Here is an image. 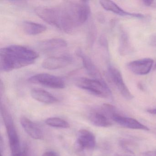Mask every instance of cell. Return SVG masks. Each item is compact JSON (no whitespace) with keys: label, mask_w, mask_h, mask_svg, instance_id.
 <instances>
[{"label":"cell","mask_w":156,"mask_h":156,"mask_svg":"<svg viewBox=\"0 0 156 156\" xmlns=\"http://www.w3.org/2000/svg\"><path fill=\"white\" fill-rule=\"evenodd\" d=\"M100 5L103 9L108 11L111 12L115 14L123 17H131L133 18L142 19L144 16L140 13H130L121 9L114 2L111 1H100Z\"/></svg>","instance_id":"12"},{"label":"cell","mask_w":156,"mask_h":156,"mask_svg":"<svg viewBox=\"0 0 156 156\" xmlns=\"http://www.w3.org/2000/svg\"><path fill=\"white\" fill-rule=\"evenodd\" d=\"M35 13L43 20L66 33L82 26L90 16L91 9L86 1H65L52 7L36 9Z\"/></svg>","instance_id":"1"},{"label":"cell","mask_w":156,"mask_h":156,"mask_svg":"<svg viewBox=\"0 0 156 156\" xmlns=\"http://www.w3.org/2000/svg\"><path fill=\"white\" fill-rule=\"evenodd\" d=\"M141 156H156V151L144 152L141 154Z\"/></svg>","instance_id":"25"},{"label":"cell","mask_w":156,"mask_h":156,"mask_svg":"<svg viewBox=\"0 0 156 156\" xmlns=\"http://www.w3.org/2000/svg\"><path fill=\"white\" fill-rule=\"evenodd\" d=\"M39 54L26 46L13 44L0 50V69L9 72L33 64L39 58Z\"/></svg>","instance_id":"2"},{"label":"cell","mask_w":156,"mask_h":156,"mask_svg":"<svg viewBox=\"0 0 156 156\" xmlns=\"http://www.w3.org/2000/svg\"><path fill=\"white\" fill-rule=\"evenodd\" d=\"M45 123L47 126L57 128L67 129L70 127L68 122L58 117L48 118L45 119Z\"/></svg>","instance_id":"18"},{"label":"cell","mask_w":156,"mask_h":156,"mask_svg":"<svg viewBox=\"0 0 156 156\" xmlns=\"http://www.w3.org/2000/svg\"><path fill=\"white\" fill-rule=\"evenodd\" d=\"M119 52L123 55L128 54L131 51V47L129 40L128 36L126 33L122 32L120 36Z\"/></svg>","instance_id":"19"},{"label":"cell","mask_w":156,"mask_h":156,"mask_svg":"<svg viewBox=\"0 0 156 156\" xmlns=\"http://www.w3.org/2000/svg\"><path fill=\"white\" fill-rule=\"evenodd\" d=\"M42 156H58V154L54 151H48L44 152Z\"/></svg>","instance_id":"24"},{"label":"cell","mask_w":156,"mask_h":156,"mask_svg":"<svg viewBox=\"0 0 156 156\" xmlns=\"http://www.w3.org/2000/svg\"><path fill=\"white\" fill-rule=\"evenodd\" d=\"M142 2L144 5L147 7H152L155 2L154 1H151V0H143Z\"/></svg>","instance_id":"23"},{"label":"cell","mask_w":156,"mask_h":156,"mask_svg":"<svg viewBox=\"0 0 156 156\" xmlns=\"http://www.w3.org/2000/svg\"><path fill=\"white\" fill-rule=\"evenodd\" d=\"M76 55L81 58L83 62V66L86 70L88 74L94 79L103 80L101 74L94 64L88 56L80 49H78L76 51Z\"/></svg>","instance_id":"11"},{"label":"cell","mask_w":156,"mask_h":156,"mask_svg":"<svg viewBox=\"0 0 156 156\" xmlns=\"http://www.w3.org/2000/svg\"><path fill=\"white\" fill-rule=\"evenodd\" d=\"M96 141L94 135L87 129H80L74 145L75 151L77 154L82 156L85 152L93 150L96 146Z\"/></svg>","instance_id":"6"},{"label":"cell","mask_w":156,"mask_h":156,"mask_svg":"<svg viewBox=\"0 0 156 156\" xmlns=\"http://www.w3.org/2000/svg\"><path fill=\"white\" fill-rule=\"evenodd\" d=\"M113 121L120 126L127 128L135 129L149 130V129L137 120L131 118L122 116L120 114L115 115L113 117Z\"/></svg>","instance_id":"15"},{"label":"cell","mask_w":156,"mask_h":156,"mask_svg":"<svg viewBox=\"0 0 156 156\" xmlns=\"http://www.w3.org/2000/svg\"><path fill=\"white\" fill-rule=\"evenodd\" d=\"M67 43L65 40L60 38H53L41 42L38 48L44 52H50L66 47Z\"/></svg>","instance_id":"14"},{"label":"cell","mask_w":156,"mask_h":156,"mask_svg":"<svg viewBox=\"0 0 156 156\" xmlns=\"http://www.w3.org/2000/svg\"><path fill=\"white\" fill-rule=\"evenodd\" d=\"M1 156H2V153H1Z\"/></svg>","instance_id":"29"},{"label":"cell","mask_w":156,"mask_h":156,"mask_svg":"<svg viewBox=\"0 0 156 156\" xmlns=\"http://www.w3.org/2000/svg\"><path fill=\"white\" fill-rule=\"evenodd\" d=\"M23 32L28 35H36L44 32L46 30V26L43 24L34 22L26 21L22 24Z\"/></svg>","instance_id":"17"},{"label":"cell","mask_w":156,"mask_h":156,"mask_svg":"<svg viewBox=\"0 0 156 156\" xmlns=\"http://www.w3.org/2000/svg\"><path fill=\"white\" fill-rule=\"evenodd\" d=\"M34 99L38 102L46 104H53L58 102V98L47 91L39 88H34L30 91Z\"/></svg>","instance_id":"16"},{"label":"cell","mask_w":156,"mask_h":156,"mask_svg":"<svg viewBox=\"0 0 156 156\" xmlns=\"http://www.w3.org/2000/svg\"><path fill=\"white\" fill-rule=\"evenodd\" d=\"M28 81L32 83L41 85L53 89H63L65 87L63 79L48 73H39L31 76Z\"/></svg>","instance_id":"7"},{"label":"cell","mask_w":156,"mask_h":156,"mask_svg":"<svg viewBox=\"0 0 156 156\" xmlns=\"http://www.w3.org/2000/svg\"><path fill=\"white\" fill-rule=\"evenodd\" d=\"M115 156H122L121 155H119V154H116L115 155Z\"/></svg>","instance_id":"28"},{"label":"cell","mask_w":156,"mask_h":156,"mask_svg":"<svg viewBox=\"0 0 156 156\" xmlns=\"http://www.w3.org/2000/svg\"><path fill=\"white\" fill-rule=\"evenodd\" d=\"M154 70H156V64H155V66H154Z\"/></svg>","instance_id":"27"},{"label":"cell","mask_w":156,"mask_h":156,"mask_svg":"<svg viewBox=\"0 0 156 156\" xmlns=\"http://www.w3.org/2000/svg\"><path fill=\"white\" fill-rule=\"evenodd\" d=\"M1 111L9 138L11 156L17 155L21 151L22 148L21 147L19 135L15 128L13 119L5 106L2 104L1 106Z\"/></svg>","instance_id":"5"},{"label":"cell","mask_w":156,"mask_h":156,"mask_svg":"<svg viewBox=\"0 0 156 156\" xmlns=\"http://www.w3.org/2000/svg\"><path fill=\"white\" fill-rule=\"evenodd\" d=\"M150 44L153 47H156V33L152 34L149 41Z\"/></svg>","instance_id":"21"},{"label":"cell","mask_w":156,"mask_h":156,"mask_svg":"<svg viewBox=\"0 0 156 156\" xmlns=\"http://www.w3.org/2000/svg\"><path fill=\"white\" fill-rule=\"evenodd\" d=\"M11 156H28V148L26 147H24L22 149L21 151L19 154Z\"/></svg>","instance_id":"22"},{"label":"cell","mask_w":156,"mask_h":156,"mask_svg":"<svg viewBox=\"0 0 156 156\" xmlns=\"http://www.w3.org/2000/svg\"><path fill=\"white\" fill-rule=\"evenodd\" d=\"M75 83L77 87L95 96L104 98L112 97L110 89L103 80L81 77L76 79Z\"/></svg>","instance_id":"4"},{"label":"cell","mask_w":156,"mask_h":156,"mask_svg":"<svg viewBox=\"0 0 156 156\" xmlns=\"http://www.w3.org/2000/svg\"><path fill=\"white\" fill-rule=\"evenodd\" d=\"M20 121L24 131L31 137L35 140H41L42 138L43 134L41 129L30 119L26 117L22 116Z\"/></svg>","instance_id":"13"},{"label":"cell","mask_w":156,"mask_h":156,"mask_svg":"<svg viewBox=\"0 0 156 156\" xmlns=\"http://www.w3.org/2000/svg\"><path fill=\"white\" fill-rule=\"evenodd\" d=\"M72 62L73 59L68 55L52 56L44 60L42 64V66L44 69L48 70H57L66 67Z\"/></svg>","instance_id":"10"},{"label":"cell","mask_w":156,"mask_h":156,"mask_svg":"<svg viewBox=\"0 0 156 156\" xmlns=\"http://www.w3.org/2000/svg\"><path fill=\"white\" fill-rule=\"evenodd\" d=\"M108 74L112 83L124 98L127 100H131L134 98L125 84L122 74L118 69L110 66L108 67Z\"/></svg>","instance_id":"8"},{"label":"cell","mask_w":156,"mask_h":156,"mask_svg":"<svg viewBox=\"0 0 156 156\" xmlns=\"http://www.w3.org/2000/svg\"><path fill=\"white\" fill-rule=\"evenodd\" d=\"M147 112L153 115H156V108H151L147 110Z\"/></svg>","instance_id":"26"},{"label":"cell","mask_w":156,"mask_h":156,"mask_svg":"<svg viewBox=\"0 0 156 156\" xmlns=\"http://www.w3.org/2000/svg\"><path fill=\"white\" fill-rule=\"evenodd\" d=\"M154 61L151 58H143L129 62L127 67L135 74L145 75L150 73Z\"/></svg>","instance_id":"9"},{"label":"cell","mask_w":156,"mask_h":156,"mask_svg":"<svg viewBox=\"0 0 156 156\" xmlns=\"http://www.w3.org/2000/svg\"><path fill=\"white\" fill-rule=\"evenodd\" d=\"M114 106L105 104L92 108L88 114V119L94 126L108 127L113 125V117L119 114Z\"/></svg>","instance_id":"3"},{"label":"cell","mask_w":156,"mask_h":156,"mask_svg":"<svg viewBox=\"0 0 156 156\" xmlns=\"http://www.w3.org/2000/svg\"><path fill=\"white\" fill-rule=\"evenodd\" d=\"M120 147L126 156H135V152L132 150L133 144L130 141L123 140L119 142Z\"/></svg>","instance_id":"20"}]
</instances>
